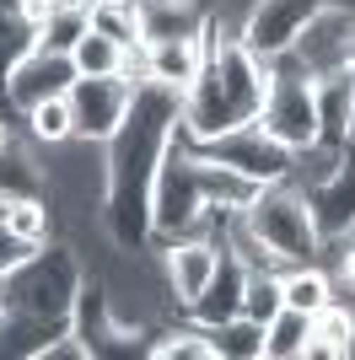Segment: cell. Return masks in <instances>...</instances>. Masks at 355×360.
I'll list each match as a JSON object with an SVG mask.
<instances>
[{"mask_svg": "<svg viewBox=\"0 0 355 360\" xmlns=\"http://www.w3.org/2000/svg\"><path fill=\"white\" fill-rule=\"evenodd\" d=\"M264 91H269V65L242 38H210L205 70L183 91V135L199 146V140L253 124L264 113Z\"/></svg>", "mask_w": 355, "mask_h": 360, "instance_id": "obj_1", "label": "cell"}, {"mask_svg": "<svg viewBox=\"0 0 355 360\" xmlns=\"http://www.w3.org/2000/svg\"><path fill=\"white\" fill-rule=\"evenodd\" d=\"M146 355L156 360H216V345H210V328L199 323H173L146 345Z\"/></svg>", "mask_w": 355, "mask_h": 360, "instance_id": "obj_21", "label": "cell"}, {"mask_svg": "<svg viewBox=\"0 0 355 360\" xmlns=\"http://www.w3.org/2000/svg\"><path fill=\"white\" fill-rule=\"evenodd\" d=\"M307 345H312V317L307 312L280 307L264 323V360H307Z\"/></svg>", "mask_w": 355, "mask_h": 360, "instance_id": "obj_19", "label": "cell"}, {"mask_svg": "<svg viewBox=\"0 0 355 360\" xmlns=\"http://www.w3.org/2000/svg\"><path fill=\"white\" fill-rule=\"evenodd\" d=\"M205 60H210L205 32H199V38H156V44H146V86H162V91H173V97H183V91L199 81Z\"/></svg>", "mask_w": 355, "mask_h": 360, "instance_id": "obj_11", "label": "cell"}, {"mask_svg": "<svg viewBox=\"0 0 355 360\" xmlns=\"http://www.w3.org/2000/svg\"><path fill=\"white\" fill-rule=\"evenodd\" d=\"M350 44H355V11L323 0V6L307 16V27L296 32L291 54L301 60L307 75H328V70H344V65H350Z\"/></svg>", "mask_w": 355, "mask_h": 360, "instance_id": "obj_8", "label": "cell"}, {"mask_svg": "<svg viewBox=\"0 0 355 360\" xmlns=\"http://www.w3.org/2000/svg\"><path fill=\"white\" fill-rule=\"evenodd\" d=\"M92 27L108 32L113 44H146V22H140V0H92Z\"/></svg>", "mask_w": 355, "mask_h": 360, "instance_id": "obj_22", "label": "cell"}, {"mask_svg": "<svg viewBox=\"0 0 355 360\" xmlns=\"http://www.w3.org/2000/svg\"><path fill=\"white\" fill-rule=\"evenodd\" d=\"M194 150L210 156V162H221V167H232V172H242V178H253L259 188L291 178V150L269 135L259 119L242 124V129H226V135H216V140H199Z\"/></svg>", "mask_w": 355, "mask_h": 360, "instance_id": "obj_5", "label": "cell"}, {"mask_svg": "<svg viewBox=\"0 0 355 360\" xmlns=\"http://www.w3.org/2000/svg\"><path fill=\"white\" fill-rule=\"evenodd\" d=\"M242 280H248V264H242L237 253H226V248H221V269L210 274L205 296L194 301L183 317H189V323H199V328H216V323L237 317V312H242Z\"/></svg>", "mask_w": 355, "mask_h": 360, "instance_id": "obj_13", "label": "cell"}, {"mask_svg": "<svg viewBox=\"0 0 355 360\" xmlns=\"http://www.w3.org/2000/svg\"><path fill=\"white\" fill-rule=\"evenodd\" d=\"M11 205H16V194H11V188H0V226L11 221Z\"/></svg>", "mask_w": 355, "mask_h": 360, "instance_id": "obj_27", "label": "cell"}, {"mask_svg": "<svg viewBox=\"0 0 355 360\" xmlns=\"http://www.w3.org/2000/svg\"><path fill=\"white\" fill-rule=\"evenodd\" d=\"M350 237H355V226H350Z\"/></svg>", "mask_w": 355, "mask_h": 360, "instance_id": "obj_31", "label": "cell"}, {"mask_svg": "<svg viewBox=\"0 0 355 360\" xmlns=\"http://www.w3.org/2000/svg\"><path fill=\"white\" fill-rule=\"evenodd\" d=\"M242 221L253 226V237L264 242V253L291 269V264H312L323 248V226L312 215V194H301L291 178L264 183L259 194L242 205Z\"/></svg>", "mask_w": 355, "mask_h": 360, "instance_id": "obj_3", "label": "cell"}, {"mask_svg": "<svg viewBox=\"0 0 355 360\" xmlns=\"http://www.w3.org/2000/svg\"><path fill=\"white\" fill-rule=\"evenodd\" d=\"M70 108H75V135L108 146V140L124 129V119H130L135 86H130V81H118V75H75Z\"/></svg>", "mask_w": 355, "mask_h": 360, "instance_id": "obj_7", "label": "cell"}, {"mask_svg": "<svg viewBox=\"0 0 355 360\" xmlns=\"http://www.w3.org/2000/svg\"><path fill=\"white\" fill-rule=\"evenodd\" d=\"M312 97H318V140L350 146L355 140V75L350 65L328 75H312Z\"/></svg>", "mask_w": 355, "mask_h": 360, "instance_id": "obj_12", "label": "cell"}, {"mask_svg": "<svg viewBox=\"0 0 355 360\" xmlns=\"http://www.w3.org/2000/svg\"><path fill=\"white\" fill-rule=\"evenodd\" d=\"M328 6H344V11H355V0H328Z\"/></svg>", "mask_w": 355, "mask_h": 360, "instance_id": "obj_29", "label": "cell"}, {"mask_svg": "<svg viewBox=\"0 0 355 360\" xmlns=\"http://www.w3.org/2000/svg\"><path fill=\"white\" fill-rule=\"evenodd\" d=\"M210 345H216V360H264V323L237 312L210 328Z\"/></svg>", "mask_w": 355, "mask_h": 360, "instance_id": "obj_20", "label": "cell"}, {"mask_svg": "<svg viewBox=\"0 0 355 360\" xmlns=\"http://www.w3.org/2000/svg\"><path fill=\"white\" fill-rule=\"evenodd\" d=\"M280 307H285L280 269H248V280H242V317H253V323H269Z\"/></svg>", "mask_w": 355, "mask_h": 360, "instance_id": "obj_24", "label": "cell"}, {"mask_svg": "<svg viewBox=\"0 0 355 360\" xmlns=\"http://www.w3.org/2000/svg\"><path fill=\"white\" fill-rule=\"evenodd\" d=\"M87 258L75 253L70 242H44L27 264H16L6 280H0V301L11 312L44 317V323H70L75 296L87 285Z\"/></svg>", "mask_w": 355, "mask_h": 360, "instance_id": "obj_2", "label": "cell"}, {"mask_svg": "<svg viewBox=\"0 0 355 360\" xmlns=\"http://www.w3.org/2000/svg\"><path fill=\"white\" fill-rule=\"evenodd\" d=\"M355 355V307L334 296L323 312H312V345L307 360H350Z\"/></svg>", "mask_w": 355, "mask_h": 360, "instance_id": "obj_14", "label": "cell"}, {"mask_svg": "<svg viewBox=\"0 0 355 360\" xmlns=\"http://www.w3.org/2000/svg\"><path fill=\"white\" fill-rule=\"evenodd\" d=\"M280 290H285V307H296V312H323L328 301L340 296V285H334V269H328L323 258H312V264H291V269H280Z\"/></svg>", "mask_w": 355, "mask_h": 360, "instance_id": "obj_15", "label": "cell"}, {"mask_svg": "<svg viewBox=\"0 0 355 360\" xmlns=\"http://www.w3.org/2000/svg\"><path fill=\"white\" fill-rule=\"evenodd\" d=\"M16 140H22V135H16V129H11V124H6V119H0V150H11V146H16Z\"/></svg>", "mask_w": 355, "mask_h": 360, "instance_id": "obj_28", "label": "cell"}, {"mask_svg": "<svg viewBox=\"0 0 355 360\" xmlns=\"http://www.w3.org/2000/svg\"><path fill=\"white\" fill-rule=\"evenodd\" d=\"M194 172H199V188H205L210 210H242V205L259 194L253 178H242V172H232V167H221V162H210L199 150H194Z\"/></svg>", "mask_w": 355, "mask_h": 360, "instance_id": "obj_16", "label": "cell"}, {"mask_svg": "<svg viewBox=\"0 0 355 360\" xmlns=\"http://www.w3.org/2000/svg\"><path fill=\"white\" fill-rule=\"evenodd\" d=\"M22 135H27L38 150L75 140V108H70V91H65V97H49V103H38V108H27V113H22Z\"/></svg>", "mask_w": 355, "mask_h": 360, "instance_id": "obj_18", "label": "cell"}, {"mask_svg": "<svg viewBox=\"0 0 355 360\" xmlns=\"http://www.w3.org/2000/svg\"><path fill=\"white\" fill-rule=\"evenodd\" d=\"M32 253H38V248H32V242L11 237V231H6V226H0V280H6V274H11L16 264H27Z\"/></svg>", "mask_w": 355, "mask_h": 360, "instance_id": "obj_26", "label": "cell"}, {"mask_svg": "<svg viewBox=\"0 0 355 360\" xmlns=\"http://www.w3.org/2000/svg\"><path fill=\"white\" fill-rule=\"evenodd\" d=\"M38 44V32L27 27V16H22V6L16 0H0V75L11 70L27 49Z\"/></svg>", "mask_w": 355, "mask_h": 360, "instance_id": "obj_25", "label": "cell"}, {"mask_svg": "<svg viewBox=\"0 0 355 360\" xmlns=\"http://www.w3.org/2000/svg\"><path fill=\"white\" fill-rule=\"evenodd\" d=\"M323 0H253L248 16H242V44L259 54V60H275L296 44V32L307 27V16L318 11Z\"/></svg>", "mask_w": 355, "mask_h": 360, "instance_id": "obj_10", "label": "cell"}, {"mask_svg": "<svg viewBox=\"0 0 355 360\" xmlns=\"http://www.w3.org/2000/svg\"><path fill=\"white\" fill-rule=\"evenodd\" d=\"M350 75H355V44H350Z\"/></svg>", "mask_w": 355, "mask_h": 360, "instance_id": "obj_30", "label": "cell"}, {"mask_svg": "<svg viewBox=\"0 0 355 360\" xmlns=\"http://www.w3.org/2000/svg\"><path fill=\"white\" fill-rule=\"evenodd\" d=\"M156 253H162V269H167L178 312H189L194 301L205 296L210 274L221 269V242L216 237H173V242H156Z\"/></svg>", "mask_w": 355, "mask_h": 360, "instance_id": "obj_9", "label": "cell"}, {"mask_svg": "<svg viewBox=\"0 0 355 360\" xmlns=\"http://www.w3.org/2000/svg\"><path fill=\"white\" fill-rule=\"evenodd\" d=\"M75 86V65L65 49H49V44H32L11 70L0 75V103L11 113H27V108L49 103V97H65Z\"/></svg>", "mask_w": 355, "mask_h": 360, "instance_id": "obj_6", "label": "cell"}, {"mask_svg": "<svg viewBox=\"0 0 355 360\" xmlns=\"http://www.w3.org/2000/svg\"><path fill=\"white\" fill-rule=\"evenodd\" d=\"M350 162V146H334V140H312V146L291 150V183L301 194H318L340 167Z\"/></svg>", "mask_w": 355, "mask_h": 360, "instance_id": "obj_17", "label": "cell"}, {"mask_svg": "<svg viewBox=\"0 0 355 360\" xmlns=\"http://www.w3.org/2000/svg\"><path fill=\"white\" fill-rule=\"evenodd\" d=\"M118 60H124V44H113V38H108V32H97V27H87V32L70 44L75 75H118Z\"/></svg>", "mask_w": 355, "mask_h": 360, "instance_id": "obj_23", "label": "cell"}, {"mask_svg": "<svg viewBox=\"0 0 355 360\" xmlns=\"http://www.w3.org/2000/svg\"><path fill=\"white\" fill-rule=\"evenodd\" d=\"M264 65H269V91H264V113H259V124H264L285 150L312 146V140H318V97H312V75L301 70V60H296L291 49L275 54V60H264Z\"/></svg>", "mask_w": 355, "mask_h": 360, "instance_id": "obj_4", "label": "cell"}]
</instances>
